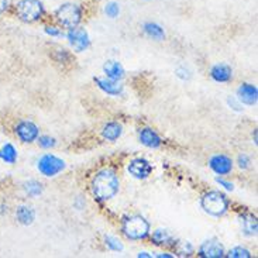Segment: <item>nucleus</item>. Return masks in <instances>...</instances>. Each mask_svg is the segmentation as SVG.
<instances>
[{
    "label": "nucleus",
    "mask_w": 258,
    "mask_h": 258,
    "mask_svg": "<svg viewBox=\"0 0 258 258\" xmlns=\"http://www.w3.org/2000/svg\"><path fill=\"white\" fill-rule=\"evenodd\" d=\"M120 189V179L117 174L110 169L105 168L100 169L99 172L93 175L91 181V190L92 195L95 196V199H98L100 202H107L117 195Z\"/></svg>",
    "instance_id": "f257e3e1"
},
{
    "label": "nucleus",
    "mask_w": 258,
    "mask_h": 258,
    "mask_svg": "<svg viewBox=\"0 0 258 258\" xmlns=\"http://www.w3.org/2000/svg\"><path fill=\"white\" fill-rule=\"evenodd\" d=\"M84 7L75 2H65L56 7L54 12V19L58 26L67 30L81 26V23L84 21Z\"/></svg>",
    "instance_id": "f03ea898"
},
{
    "label": "nucleus",
    "mask_w": 258,
    "mask_h": 258,
    "mask_svg": "<svg viewBox=\"0 0 258 258\" xmlns=\"http://www.w3.org/2000/svg\"><path fill=\"white\" fill-rule=\"evenodd\" d=\"M120 230L127 240L140 241V240H146L150 237L151 226L146 217L140 216V215H130L121 219Z\"/></svg>",
    "instance_id": "7ed1b4c3"
},
{
    "label": "nucleus",
    "mask_w": 258,
    "mask_h": 258,
    "mask_svg": "<svg viewBox=\"0 0 258 258\" xmlns=\"http://www.w3.org/2000/svg\"><path fill=\"white\" fill-rule=\"evenodd\" d=\"M201 208L212 217H223L230 208V201L220 190H209L201 198Z\"/></svg>",
    "instance_id": "20e7f679"
},
{
    "label": "nucleus",
    "mask_w": 258,
    "mask_h": 258,
    "mask_svg": "<svg viewBox=\"0 0 258 258\" xmlns=\"http://www.w3.org/2000/svg\"><path fill=\"white\" fill-rule=\"evenodd\" d=\"M14 12L19 20L27 24L41 21L47 13L41 0H19L14 6Z\"/></svg>",
    "instance_id": "39448f33"
},
{
    "label": "nucleus",
    "mask_w": 258,
    "mask_h": 258,
    "mask_svg": "<svg viewBox=\"0 0 258 258\" xmlns=\"http://www.w3.org/2000/svg\"><path fill=\"white\" fill-rule=\"evenodd\" d=\"M65 167H67L65 161L62 158L54 155V154H45V155H42L41 158L38 160V164H37L38 171L44 176H48V178L56 176L59 172H62Z\"/></svg>",
    "instance_id": "423d86ee"
},
{
    "label": "nucleus",
    "mask_w": 258,
    "mask_h": 258,
    "mask_svg": "<svg viewBox=\"0 0 258 258\" xmlns=\"http://www.w3.org/2000/svg\"><path fill=\"white\" fill-rule=\"evenodd\" d=\"M65 35H67V40L71 44V47L77 52L86 51L91 45V37H89V33L85 27L78 26V27L70 28Z\"/></svg>",
    "instance_id": "0eeeda50"
},
{
    "label": "nucleus",
    "mask_w": 258,
    "mask_h": 258,
    "mask_svg": "<svg viewBox=\"0 0 258 258\" xmlns=\"http://www.w3.org/2000/svg\"><path fill=\"white\" fill-rule=\"evenodd\" d=\"M14 133H16V136L19 137L21 143H26V144L28 143L30 144V143L37 141L38 136H40V128L31 120H23L16 126Z\"/></svg>",
    "instance_id": "6e6552de"
},
{
    "label": "nucleus",
    "mask_w": 258,
    "mask_h": 258,
    "mask_svg": "<svg viewBox=\"0 0 258 258\" xmlns=\"http://www.w3.org/2000/svg\"><path fill=\"white\" fill-rule=\"evenodd\" d=\"M127 171L136 179H147L153 172V165L146 158H134L128 162Z\"/></svg>",
    "instance_id": "1a4fd4ad"
},
{
    "label": "nucleus",
    "mask_w": 258,
    "mask_h": 258,
    "mask_svg": "<svg viewBox=\"0 0 258 258\" xmlns=\"http://www.w3.org/2000/svg\"><path fill=\"white\" fill-rule=\"evenodd\" d=\"M198 254L203 258H220L224 257V247L222 244L220 240L217 238H209V240H205L199 250Z\"/></svg>",
    "instance_id": "9d476101"
},
{
    "label": "nucleus",
    "mask_w": 258,
    "mask_h": 258,
    "mask_svg": "<svg viewBox=\"0 0 258 258\" xmlns=\"http://www.w3.org/2000/svg\"><path fill=\"white\" fill-rule=\"evenodd\" d=\"M209 167L216 175H229L233 171V161L224 154H216L210 157Z\"/></svg>",
    "instance_id": "9b49d317"
},
{
    "label": "nucleus",
    "mask_w": 258,
    "mask_h": 258,
    "mask_svg": "<svg viewBox=\"0 0 258 258\" xmlns=\"http://www.w3.org/2000/svg\"><path fill=\"white\" fill-rule=\"evenodd\" d=\"M95 84L100 91L105 92L106 95H110V96H120L124 92V86L120 84V81H113L110 78L96 77Z\"/></svg>",
    "instance_id": "f8f14e48"
},
{
    "label": "nucleus",
    "mask_w": 258,
    "mask_h": 258,
    "mask_svg": "<svg viewBox=\"0 0 258 258\" xmlns=\"http://www.w3.org/2000/svg\"><path fill=\"white\" fill-rule=\"evenodd\" d=\"M237 100L241 105L254 106L257 105L258 89L252 84H241L237 89Z\"/></svg>",
    "instance_id": "ddd939ff"
},
{
    "label": "nucleus",
    "mask_w": 258,
    "mask_h": 258,
    "mask_svg": "<svg viewBox=\"0 0 258 258\" xmlns=\"http://www.w3.org/2000/svg\"><path fill=\"white\" fill-rule=\"evenodd\" d=\"M139 140L140 143L143 144L147 148H160L161 144H162V140L158 136V133L153 130L151 127H144V128H141L139 132Z\"/></svg>",
    "instance_id": "4468645a"
},
{
    "label": "nucleus",
    "mask_w": 258,
    "mask_h": 258,
    "mask_svg": "<svg viewBox=\"0 0 258 258\" xmlns=\"http://www.w3.org/2000/svg\"><path fill=\"white\" fill-rule=\"evenodd\" d=\"M210 78L219 84L230 82L233 79V70L227 63H216L210 68Z\"/></svg>",
    "instance_id": "2eb2a0df"
},
{
    "label": "nucleus",
    "mask_w": 258,
    "mask_h": 258,
    "mask_svg": "<svg viewBox=\"0 0 258 258\" xmlns=\"http://www.w3.org/2000/svg\"><path fill=\"white\" fill-rule=\"evenodd\" d=\"M150 238L153 241L154 245H158V247H174L176 245V238L168 233L167 230H162V229H157L153 233H150Z\"/></svg>",
    "instance_id": "dca6fc26"
},
{
    "label": "nucleus",
    "mask_w": 258,
    "mask_h": 258,
    "mask_svg": "<svg viewBox=\"0 0 258 258\" xmlns=\"http://www.w3.org/2000/svg\"><path fill=\"white\" fill-rule=\"evenodd\" d=\"M103 74L106 78H110L113 81H121L126 77V71L123 68V65L119 61L114 59H109L106 61L103 65Z\"/></svg>",
    "instance_id": "f3484780"
},
{
    "label": "nucleus",
    "mask_w": 258,
    "mask_h": 258,
    "mask_svg": "<svg viewBox=\"0 0 258 258\" xmlns=\"http://www.w3.org/2000/svg\"><path fill=\"white\" fill-rule=\"evenodd\" d=\"M240 224H241V230L244 233L245 236L248 237H254L257 236L258 230V223L257 217L251 215V213H244L240 216Z\"/></svg>",
    "instance_id": "a211bd4d"
},
{
    "label": "nucleus",
    "mask_w": 258,
    "mask_h": 258,
    "mask_svg": "<svg viewBox=\"0 0 258 258\" xmlns=\"http://www.w3.org/2000/svg\"><path fill=\"white\" fill-rule=\"evenodd\" d=\"M143 33L148 38H153L155 41H162L165 38V30L161 24L155 23V21H146L143 24Z\"/></svg>",
    "instance_id": "6ab92c4d"
},
{
    "label": "nucleus",
    "mask_w": 258,
    "mask_h": 258,
    "mask_svg": "<svg viewBox=\"0 0 258 258\" xmlns=\"http://www.w3.org/2000/svg\"><path fill=\"white\" fill-rule=\"evenodd\" d=\"M16 219L23 226H30V224L34 223L35 210L28 205H21L16 210Z\"/></svg>",
    "instance_id": "aec40b11"
},
{
    "label": "nucleus",
    "mask_w": 258,
    "mask_h": 258,
    "mask_svg": "<svg viewBox=\"0 0 258 258\" xmlns=\"http://www.w3.org/2000/svg\"><path fill=\"white\" fill-rule=\"evenodd\" d=\"M121 134H123V126L117 121H110L102 128V137L107 141H112V143L119 140Z\"/></svg>",
    "instance_id": "412c9836"
},
{
    "label": "nucleus",
    "mask_w": 258,
    "mask_h": 258,
    "mask_svg": "<svg viewBox=\"0 0 258 258\" xmlns=\"http://www.w3.org/2000/svg\"><path fill=\"white\" fill-rule=\"evenodd\" d=\"M0 158L5 161L6 164H14L17 161V150L14 148V146L7 143L0 150Z\"/></svg>",
    "instance_id": "4be33fe9"
},
{
    "label": "nucleus",
    "mask_w": 258,
    "mask_h": 258,
    "mask_svg": "<svg viewBox=\"0 0 258 258\" xmlns=\"http://www.w3.org/2000/svg\"><path fill=\"white\" fill-rule=\"evenodd\" d=\"M120 12H121V7H120V3L117 2H114V0H110V2H107L105 6H103V13H105L106 17H109V19H117L120 16Z\"/></svg>",
    "instance_id": "5701e85b"
},
{
    "label": "nucleus",
    "mask_w": 258,
    "mask_h": 258,
    "mask_svg": "<svg viewBox=\"0 0 258 258\" xmlns=\"http://www.w3.org/2000/svg\"><path fill=\"white\" fill-rule=\"evenodd\" d=\"M24 190L30 198H37L42 194V185L37 181H28L24 183Z\"/></svg>",
    "instance_id": "b1692460"
},
{
    "label": "nucleus",
    "mask_w": 258,
    "mask_h": 258,
    "mask_svg": "<svg viewBox=\"0 0 258 258\" xmlns=\"http://www.w3.org/2000/svg\"><path fill=\"white\" fill-rule=\"evenodd\" d=\"M105 245L109 248V250H112V251L120 252L124 250V247L121 244V241H120L119 238L113 237V236H105Z\"/></svg>",
    "instance_id": "393cba45"
},
{
    "label": "nucleus",
    "mask_w": 258,
    "mask_h": 258,
    "mask_svg": "<svg viewBox=\"0 0 258 258\" xmlns=\"http://www.w3.org/2000/svg\"><path fill=\"white\" fill-rule=\"evenodd\" d=\"M37 143L44 150H49V148H54L56 146V140L51 136H38Z\"/></svg>",
    "instance_id": "a878e982"
},
{
    "label": "nucleus",
    "mask_w": 258,
    "mask_h": 258,
    "mask_svg": "<svg viewBox=\"0 0 258 258\" xmlns=\"http://www.w3.org/2000/svg\"><path fill=\"white\" fill-rule=\"evenodd\" d=\"M227 255L233 258H250L251 257V252L248 251L247 248H244V247H234V248H231L230 251H229Z\"/></svg>",
    "instance_id": "bb28decb"
},
{
    "label": "nucleus",
    "mask_w": 258,
    "mask_h": 258,
    "mask_svg": "<svg viewBox=\"0 0 258 258\" xmlns=\"http://www.w3.org/2000/svg\"><path fill=\"white\" fill-rule=\"evenodd\" d=\"M44 31H45V34L49 35V37H52V38H61V37L65 35V33L62 31V28L59 27V26H45Z\"/></svg>",
    "instance_id": "cd10ccee"
},
{
    "label": "nucleus",
    "mask_w": 258,
    "mask_h": 258,
    "mask_svg": "<svg viewBox=\"0 0 258 258\" xmlns=\"http://www.w3.org/2000/svg\"><path fill=\"white\" fill-rule=\"evenodd\" d=\"M237 164L241 169H248L251 167V158L247 154H240L237 158Z\"/></svg>",
    "instance_id": "c85d7f7f"
},
{
    "label": "nucleus",
    "mask_w": 258,
    "mask_h": 258,
    "mask_svg": "<svg viewBox=\"0 0 258 258\" xmlns=\"http://www.w3.org/2000/svg\"><path fill=\"white\" fill-rule=\"evenodd\" d=\"M179 254L181 255H190V254H194V247H192V244L189 241L182 243L181 248H179Z\"/></svg>",
    "instance_id": "c756f323"
},
{
    "label": "nucleus",
    "mask_w": 258,
    "mask_h": 258,
    "mask_svg": "<svg viewBox=\"0 0 258 258\" xmlns=\"http://www.w3.org/2000/svg\"><path fill=\"white\" fill-rule=\"evenodd\" d=\"M216 182L219 183V185H222L224 189H227V190H233V189H234V185H233L231 182L224 181L223 178H217Z\"/></svg>",
    "instance_id": "7c9ffc66"
},
{
    "label": "nucleus",
    "mask_w": 258,
    "mask_h": 258,
    "mask_svg": "<svg viewBox=\"0 0 258 258\" xmlns=\"http://www.w3.org/2000/svg\"><path fill=\"white\" fill-rule=\"evenodd\" d=\"M10 9V2L9 0H0V14L6 13Z\"/></svg>",
    "instance_id": "2f4dec72"
},
{
    "label": "nucleus",
    "mask_w": 258,
    "mask_h": 258,
    "mask_svg": "<svg viewBox=\"0 0 258 258\" xmlns=\"http://www.w3.org/2000/svg\"><path fill=\"white\" fill-rule=\"evenodd\" d=\"M139 257H153V255H150L148 252H140Z\"/></svg>",
    "instance_id": "473e14b6"
},
{
    "label": "nucleus",
    "mask_w": 258,
    "mask_h": 258,
    "mask_svg": "<svg viewBox=\"0 0 258 258\" xmlns=\"http://www.w3.org/2000/svg\"><path fill=\"white\" fill-rule=\"evenodd\" d=\"M157 257H174V255H171V254L165 252V254H157Z\"/></svg>",
    "instance_id": "72a5a7b5"
},
{
    "label": "nucleus",
    "mask_w": 258,
    "mask_h": 258,
    "mask_svg": "<svg viewBox=\"0 0 258 258\" xmlns=\"http://www.w3.org/2000/svg\"><path fill=\"white\" fill-rule=\"evenodd\" d=\"M147 2H150V0H147Z\"/></svg>",
    "instance_id": "f704fd0d"
}]
</instances>
